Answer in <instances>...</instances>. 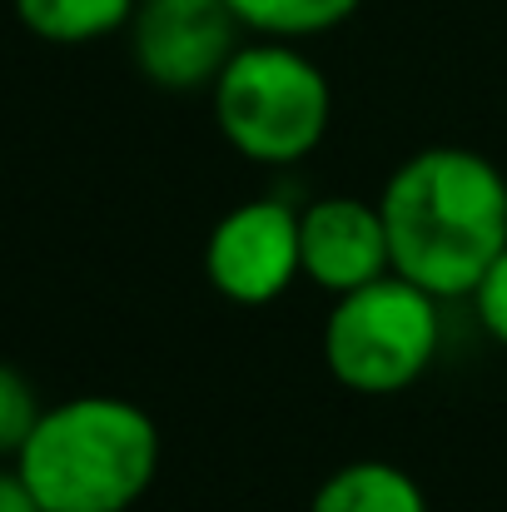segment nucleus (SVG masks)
Listing matches in <instances>:
<instances>
[{
  "instance_id": "1",
  "label": "nucleus",
  "mask_w": 507,
  "mask_h": 512,
  "mask_svg": "<svg viewBox=\"0 0 507 512\" xmlns=\"http://www.w3.org/2000/svg\"><path fill=\"white\" fill-rule=\"evenodd\" d=\"M393 274L433 299H473L507 249V179L463 145H428L388 174L378 194Z\"/></svg>"
},
{
  "instance_id": "2",
  "label": "nucleus",
  "mask_w": 507,
  "mask_h": 512,
  "mask_svg": "<svg viewBox=\"0 0 507 512\" xmlns=\"http://www.w3.org/2000/svg\"><path fill=\"white\" fill-rule=\"evenodd\" d=\"M15 473L40 512H130L160 473V428L130 398L80 393L40 413Z\"/></svg>"
},
{
  "instance_id": "3",
  "label": "nucleus",
  "mask_w": 507,
  "mask_h": 512,
  "mask_svg": "<svg viewBox=\"0 0 507 512\" xmlns=\"http://www.w3.org/2000/svg\"><path fill=\"white\" fill-rule=\"evenodd\" d=\"M214 95V125L234 155L264 170L309 160L334 120L329 75L289 40H249L229 55Z\"/></svg>"
},
{
  "instance_id": "4",
  "label": "nucleus",
  "mask_w": 507,
  "mask_h": 512,
  "mask_svg": "<svg viewBox=\"0 0 507 512\" xmlns=\"http://www.w3.org/2000/svg\"><path fill=\"white\" fill-rule=\"evenodd\" d=\"M443 299L383 274L353 294H338L324 319V363L338 388L358 398H393L413 388L443 343Z\"/></svg>"
},
{
  "instance_id": "5",
  "label": "nucleus",
  "mask_w": 507,
  "mask_h": 512,
  "mask_svg": "<svg viewBox=\"0 0 507 512\" xmlns=\"http://www.w3.org/2000/svg\"><path fill=\"white\" fill-rule=\"evenodd\" d=\"M204 279L229 304L259 309L289 294L294 279H304L299 259V209L289 199H244L229 214L214 219L204 239Z\"/></svg>"
},
{
  "instance_id": "6",
  "label": "nucleus",
  "mask_w": 507,
  "mask_h": 512,
  "mask_svg": "<svg viewBox=\"0 0 507 512\" xmlns=\"http://www.w3.org/2000/svg\"><path fill=\"white\" fill-rule=\"evenodd\" d=\"M130 50L150 85L174 95L209 90L239 50V20L229 10H174L160 0H140L130 20Z\"/></svg>"
},
{
  "instance_id": "7",
  "label": "nucleus",
  "mask_w": 507,
  "mask_h": 512,
  "mask_svg": "<svg viewBox=\"0 0 507 512\" xmlns=\"http://www.w3.org/2000/svg\"><path fill=\"white\" fill-rule=\"evenodd\" d=\"M299 259H304V279L334 299L393 274L378 199L368 204L353 194H324L304 204L299 209Z\"/></svg>"
},
{
  "instance_id": "8",
  "label": "nucleus",
  "mask_w": 507,
  "mask_h": 512,
  "mask_svg": "<svg viewBox=\"0 0 507 512\" xmlns=\"http://www.w3.org/2000/svg\"><path fill=\"white\" fill-rule=\"evenodd\" d=\"M309 512H428V498L408 468L383 458H358L319 483Z\"/></svg>"
},
{
  "instance_id": "9",
  "label": "nucleus",
  "mask_w": 507,
  "mask_h": 512,
  "mask_svg": "<svg viewBox=\"0 0 507 512\" xmlns=\"http://www.w3.org/2000/svg\"><path fill=\"white\" fill-rule=\"evenodd\" d=\"M15 20L45 45H95L125 30L140 0H10Z\"/></svg>"
},
{
  "instance_id": "10",
  "label": "nucleus",
  "mask_w": 507,
  "mask_h": 512,
  "mask_svg": "<svg viewBox=\"0 0 507 512\" xmlns=\"http://www.w3.org/2000/svg\"><path fill=\"white\" fill-rule=\"evenodd\" d=\"M363 0H229V15L239 20V30L259 35V40H314L329 35L343 20H353Z\"/></svg>"
},
{
  "instance_id": "11",
  "label": "nucleus",
  "mask_w": 507,
  "mask_h": 512,
  "mask_svg": "<svg viewBox=\"0 0 507 512\" xmlns=\"http://www.w3.org/2000/svg\"><path fill=\"white\" fill-rule=\"evenodd\" d=\"M40 413H45V408H40L30 378H25L20 368L0 363V458L15 463V453L25 448V438H30V428L40 423Z\"/></svg>"
},
{
  "instance_id": "12",
  "label": "nucleus",
  "mask_w": 507,
  "mask_h": 512,
  "mask_svg": "<svg viewBox=\"0 0 507 512\" xmlns=\"http://www.w3.org/2000/svg\"><path fill=\"white\" fill-rule=\"evenodd\" d=\"M473 309H478V324L488 329V339L507 348V249L493 259L483 284L473 289Z\"/></svg>"
},
{
  "instance_id": "13",
  "label": "nucleus",
  "mask_w": 507,
  "mask_h": 512,
  "mask_svg": "<svg viewBox=\"0 0 507 512\" xmlns=\"http://www.w3.org/2000/svg\"><path fill=\"white\" fill-rule=\"evenodd\" d=\"M0 512H40L35 493L25 488V478L15 468H0Z\"/></svg>"
},
{
  "instance_id": "14",
  "label": "nucleus",
  "mask_w": 507,
  "mask_h": 512,
  "mask_svg": "<svg viewBox=\"0 0 507 512\" xmlns=\"http://www.w3.org/2000/svg\"><path fill=\"white\" fill-rule=\"evenodd\" d=\"M160 5H174V10H229V0H160Z\"/></svg>"
}]
</instances>
